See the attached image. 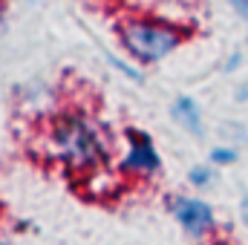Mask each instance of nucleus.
<instances>
[{
  "instance_id": "1",
  "label": "nucleus",
  "mask_w": 248,
  "mask_h": 245,
  "mask_svg": "<svg viewBox=\"0 0 248 245\" xmlns=\"http://www.w3.org/2000/svg\"><path fill=\"white\" fill-rule=\"evenodd\" d=\"M49 153L69 170H98L110 156V138L104 127L84 113H61L49 124Z\"/></svg>"
},
{
  "instance_id": "2",
  "label": "nucleus",
  "mask_w": 248,
  "mask_h": 245,
  "mask_svg": "<svg viewBox=\"0 0 248 245\" xmlns=\"http://www.w3.org/2000/svg\"><path fill=\"white\" fill-rule=\"evenodd\" d=\"M119 41L133 61L159 63L182 46L185 32L159 17H127L119 23Z\"/></svg>"
},
{
  "instance_id": "3",
  "label": "nucleus",
  "mask_w": 248,
  "mask_h": 245,
  "mask_svg": "<svg viewBox=\"0 0 248 245\" xmlns=\"http://www.w3.org/2000/svg\"><path fill=\"white\" fill-rule=\"evenodd\" d=\"M127 153L119 159V170L130 176H153L162 168V156L144 130H127Z\"/></svg>"
},
{
  "instance_id": "4",
  "label": "nucleus",
  "mask_w": 248,
  "mask_h": 245,
  "mask_svg": "<svg viewBox=\"0 0 248 245\" xmlns=\"http://www.w3.org/2000/svg\"><path fill=\"white\" fill-rule=\"evenodd\" d=\"M170 214L176 216V222L182 225V231L190 237H205L214 225H217V214L205 199H193V196H176L170 202Z\"/></svg>"
},
{
  "instance_id": "5",
  "label": "nucleus",
  "mask_w": 248,
  "mask_h": 245,
  "mask_svg": "<svg viewBox=\"0 0 248 245\" xmlns=\"http://www.w3.org/2000/svg\"><path fill=\"white\" fill-rule=\"evenodd\" d=\"M170 116H173V122L179 124L182 130H187L190 136H196V138H202V136H205V124H202L199 104H196L190 95H179V98L173 101Z\"/></svg>"
},
{
  "instance_id": "6",
  "label": "nucleus",
  "mask_w": 248,
  "mask_h": 245,
  "mask_svg": "<svg viewBox=\"0 0 248 245\" xmlns=\"http://www.w3.org/2000/svg\"><path fill=\"white\" fill-rule=\"evenodd\" d=\"M187 182L193 184V187H208V184L214 182V168L211 165H193L187 170Z\"/></svg>"
},
{
  "instance_id": "7",
  "label": "nucleus",
  "mask_w": 248,
  "mask_h": 245,
  "mask_svg": "<svg viewBox=\"0 0 248 245\" xmlns=\"http://www.w3.org/2000/svg\"><path fill=\"white\" fill-rule=\"evenodd\" d=\"M107 61L113 63V66H116V69H119L122 75H127L130 81H136V84H141V81H144V75H141V69H136V66H130V63H127V61H122V58H116V55H107Z\"/></svg>"
},
{
  "instance_id": "8",
  "label": "nucleus",
  "mask_w": 248,
  "mask_h": 245,
  "mask_svg": "<svg viewBox=\"0 0 248 245\" xmlns=\"http://www.w3.org/2000/svg\"><path fill=\"white\" fill-rule=\"evenodd\" d=\"M208 159H211V165H234L237 162V150L234 147H214Z\"/></svg>"
},
{
  "instance_id": "9",
  "label": "nucleus",
  "mask_w": 248,
  "mask_h": 245,
  "mask_svg": "<svg viewBox=\"0 0 248 245\" xmlns=\"http://www.w3.org/2000/svg\"><path fill=\"white\" fill-rule=\"evenodd\" d=\"M228 3H231V9H234L240 17H246L248 20V0H228Z\"/></svg>"
},
{
  "instance_id": "10",
  "label": "nucleus",
  "mask_w": 248,
  "mask_h": 245,
  "mask_svg": "<svg viewBox=\"0 0 248 245\" xmlns=\"http://www.w3.org/2000/svg\"><path fill=\"white\" fill-rule=\"evenodd\" d=\"M240 61H243V55H240V52H234V55L225 61V72H234V69L240 66Z\"/></svg>"
},
{
  "instance_id": "11",
  "label": "nucleus",
  "mask_w": 248,
  "mask_h": 245,
  "mask_svg": "<svg viewBox=\"0 0 248 245\" xmlns=\"http://www.w3.org/2000/svg\"><path fill=\"white\" fill-rule=\"evenodd\" d=\"M240 219H243V225L248 228V193L240 199Z\"/></svg>"
},
{
  "instance_id": "12",
  "label": "nucleus",
  "mask_w": 248,
  "mask_h": 245,
  "mask_svg": "<svg viewBox=\"0 0 248 245\" xmlns=\"http://www.w3.org/2000/svg\"><path fill=\"white\" fill-rule=\"evenodd\" d=\"M0 245H9V243H0Z\"/></svg>"
}]
</instances>
